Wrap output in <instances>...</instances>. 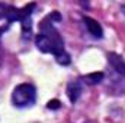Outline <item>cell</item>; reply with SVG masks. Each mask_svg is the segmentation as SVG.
<instances>
[{"label":"cell","mask_w":125,"mask_h":123,"mask_svg":"<svg viewBox=\"0 0 125 123\" xmlns=\"http://www.w3.org/2000/svg\"><path fill=\"white\" fill-rule=\"evenodd\" d=\"M1 64H3V54H1V46H0V68H1Z\"/></svg>","instance_id":"5b68a950"},{"label":"cell","mask_w":125,"mask_h":123,"mask_svg":"<svg viewBox=\"0 0 125 123\" xmlns=\"http://www.w3.org/2000/svg\"><path fill=\"white\" fill-rule=\"evenodd\" d=\"M108 58H109L111 65L114 67V70H115L118 74H122V75H125V62H124V60H122L121 57L115 55V54H111Z\"/></svg>","instance_id":"3957f363"},{"label":"cell","mask_w":125,"mask_h":123,"mask_svg":"<svg viewBox=\"0 0 125 123\" xmlns=\"http://www.w3.org/2000/svg\"><path fill=\"white\" fill-rule=\"evenodd\" d=\"M84 23H86V28L89 29V32L93 35L94 38H102V28H100V25L93 20V19H90V18H84Z\"/></svg>","instance_id":"277c9868"},{"label":"cell","mask_w":125,"mask_h":123,"mask_svg":"<svg viewBox=\"0 0 125 123\" xmlns=\"http://www.w3.org/2000/svg\"><path fill=\"white\" fill-rule=\"evenodd\" d=\"M36 45L42 52L52 54L60 64L70 62V57L64 49V42L61 36L52 25V16H51V22H48V18H47L41 23V32L36 36Z\"/></svg>","instance_id":"6da1fadb"},{"label":"cell","mask_w":125,"mask_h":123,"mask_svg":"<svg viewBox=\"0 0 125 123\" xmlns=\"http://www.w3.org/2000/svg\"><path fill=\"white\" fill-rule=\"evenodd\" d=\"M36 100V88L29 83H22L12 93V103L16 107H29Z\"/></svg>","instance_id":"7a4b0ae2"}]
</instances>
